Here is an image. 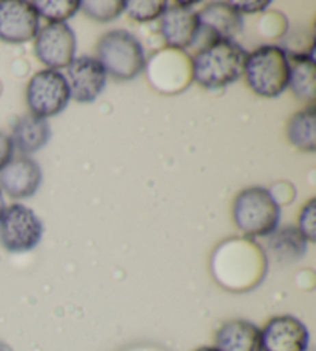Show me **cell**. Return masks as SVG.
Wrapping results in <instances>:
<instances>
[{
    "label": "cell",
    "mask_w": 316,
    "mask_h": 351,
    "mask_svg": "<svg viewBox=\"0 0 316 351\" xmlns=\"http://www.w3.org/2000/svg\"><path fill=\"white\" fill-rule=\"evenodd\" d=\"M247 56L248 53L235 40L213 42L193 56V80L207 90H221L244 75Z\"/></svg>",
    "instance_id": "obj_1"
},
{
    "label": "cell",
    "mask_w": 316,
    "mask_h": 351,
    "mask_svg": "<svg viewBox=\"0 0 316 351\" xmlns=\"http://www.w3.org/2000/svg\"><path fill=\"white\" fill-rule=\"evenodd\" d=\"M244 76L254 95L261 98H278L289 88V53L279 45H261L248 53Z\"/></svg>",
    "instance_id": "obj_2"
},
{
    "label": "cell",
    "mask_w": 316,
    "mask_h": 351,
    "mask_svg": "<svg viewBox=\"0 0 316 351\" xmlns=\"http://www.w3.org/2000/svg\"><path fill=\"white\" fill-rule=\"evenodd\" d=\"M97 60L107 75L118 81H131L147 66L141 42L127 29H111L97 42Z\"/></svg>",
    "instance_id": "obj_3"
},
{
    "label": "cell",
    "mask_w": 316,
    "mask_h": 351,
    "mask_svg": "<svg viewBox=\"0 0 316 351\" xmlns=\"http://www.w3.org/2000/svg\"><path fill=\"white\" fill-rule=\"evenodd\" d=\"M233 221L248 237H269L279 226L281 206L264 187H248L233 199Z\"/></svg>",
    "instance_id": "obj_4"
},
{
    "label": "cell",
    "mask_w": 316,
    "mask_h": 351,
    "mask_svg": "<svg viewBox=\"0 0 316 351\" xmlns=\"http://www.w3.org/2000/svg\"><path fill=\"white\" fill-rule=\"evenodd\" d=\"M44 223L33 209L14 203L0 219V245L13 254L33 251L44 237Z\"/></svg>",
    "instance_id": "obj_5"
},
{
    "label": "cell",
    "mask_w": 316,
    "mask_h": 351,
    "mask_svg": "<svg viewBox=\"0 0 316 351\" xmlns=\"http://www.w3.org/2000/svg\"><path fill=\"white\" fill-rule=\"evenodd\" d=\"M71 99L65 75L57 70H40L28 82L27 104L31 114L48 119L65 110Z\"/></svg>",
    "instance_id": "obj_6"
},
{
    "label": "cell",
    "mask_w": 316,
    "mask_h": 351,
    "mask_svg": "<svg viewBox=\"0 0 316 351\" xmlns=\"http://www.w3.org/2000/svg\"><path fill=\"white\" fill-rule=\"evenodd\" d=\"M199 28L194 47L204 48L218 40H233L244 29L242 14L236 11L230 2H213L196 11Z\"/></svg>",
    "instance_id": "obj_7"
},
{
    "label": "cell",
    "mask_w": 316,
    "mask_h": 351,
    "mask_svg": "<svg viewBox=\"0 0 316 351\" xmlns=\"http://www.w3.org/2000/svg\"><path fill=\"white\" fill-rule=\"evenodd\" d=\"M76 34L66 22L48 23L36 36V58L50 70L66 69L76 58Z\"/></svg>",
    "instance_id": "obj_8"
},
{
    "label": "cell",
    "mask_w": 316,
    "mask_h": 351,
    "mask_svg": "<svg viewBox=\"0 0 316 351\" xmlns=\"http://www.w3.org/2000/svg\"><path fill=\"white\" fill-rule=\"evenodd\" d=\"M39 33V14L33 2L0 0V40L11 45L25 44Z\"/></svg>",
    "instance_id": "obj_9"
},
{
    "label": "cell",
    "mask_w": 316,
    "mask_h": 351,
    "mask_svg": "<svg viewBox=\"0 0 316 351\" xmlns=\"http://www.w3.org/2000/svg\"><path fill=\"white\" fill-rule=\"evenodd\" d=\"M308 345L307 326L290 314L272 317L261 330V351H307Z\"/></svg>",
    "instance_id": "obj_10"
},
{
    "label": "cell",
    "mask_w": 316,
    "mask_h": 351,
    "mask_svg": "<svg viewBox=\"0 0 316 351\" xmlns=\"http://www.w3.org/2000/svg\"><path fill=\"white\" fill-rule=\"evenodd\" d=\"M66 82H68L71 99L88 104L97 99L107 86V73L99 60L91 56L75 58L66 66Z\"/></svg>",
    "instance_id": "obj_11"
},
{
    "label": "cell",
    "mask_w": 316,
    "mask_h": 351,
    "mask_svg": "<svg viewBox=\"0 0 316 351\" xmlns=\"http://www.w3.org/2000/svg\"><path fill=\"white\" fill-rule=\"evenodd\" d=\"M193 5V2L168 3L161 16V34L170 48L185 50L193 47L199 28L198 13Z\"/></svg>",
    "instance_id": "obj_12"
},
{
    "label": "cell",
    "mask_w": 316,
    "mask_h": 351,
    "mask_svg": "<svg viewBox=\"0 0 316 351\" xmlns=\"http://www.w3.org/2000/svg\"><path fill=\"white\" fill-rule=\"evenodd\" d=\"M42 169L29 156H16L0 171V189L11 198H28L39 191Z\"/></svg>",
    "instance_id": "obj_13"
},
{
    "label": "cell",
    "mask_w": 316,
    "mask_h": 351,
    "mask_svg": "<svg viewBox=\"0 0 316 351\" xmlns=\"http://www.w3.org/2000/svg\"><path fill=\"white\" fill-rule=\"evenodd\" d=\"M215 348L220 351H261V330L244 319L228 320L216 331Z\"/></svg>",
    "instance_id": "obj_14"
},
{
    "label": "cell",
    "mask_w": 316,
    "mask_h": 351,
    "mask_svg": "<svg viewBox=\"0 0 316 351\" xmlns=\"http://www.w3.org/2000/svg\"><path fill=\"white\" fill-rule=\"evenodd\" d=\"M51 138V127L48 121L44 118L34 117V114L28 113L23 114L22 118L16 121L13 125V139L14 149L27 156L36 154L42 147H45Z\"/></svg>",
    "instance_id": "obj_15"
},
{
    "label": "cell",
    "mask_w": 316,
    "mask_h": 351,
    "mask_svg": "<svg viewBox=\"0 0 316 351\" xmlns=\"http://www.w3.org/2000/svg\"><path fill=\"white\" fill-rule=\"evenodd\" d=\"M308 241L304 239L300 229L295 226L276 228L267 237V251L278 263H295L307 252Z\"/></svg>",
    "instance_id": "obj_16"
},
{
    "label": "cell",
    "mask_w": 316,
    "mask_h": 351,
    "mask_svg": "<svg viewBox=\"0 0 316 351\" xmlns=\"http://www.w3.org/2000/svg\"><path fill=\"white\" fill-rule=\"evenodd\" d=\"M290 81L289 87L300 101L313 106L316 99V70L313 51L310 54H289Z\"/></svg>",
    "instance_id": "obj_17"
},
{
    "label": "cell",
    "mask_w": 316,
    "mask_h": 351,
    "mask_svg": "<svg viewBox=\"0 0 316 351\" xmlns=\"http://www.w3.org/2000/svg\"><path fill=\"white\" fill-rule=\"evenodd\" d=\"M287 136L290 143L302 152H315L316 149V113L315 106L295 113L289 121Z\"/></svg>",
    "instance_id": "obj_18"
},
{
    "label": "cell",
    "mask_w": 316,
    "mask_h": 351,
    "mask_svg": "<svg viewBox=\"0 0 316 351\" xmlns=\"http://www.w3.org/2000/svg\"><path fill=\"white\" fill-rule=\"evenodd\" d=\"M33 5L39 17L50 23H65L81 10V2L77 0H39Z\"/></svg>",
    "instance_id": "obj_19"
},
{
    "label": "cell",
    "mask_w": 316,
    "mask_h": 351,
    "mask_svg": "<svg viewBox=\"0 0 316 351\" xmlns=\"http://www.w3.org/2000/svg\"><path fill=\"white\" fill-rule=\"evenodd\" d=\"M81 8L90 19L96 22H111L124 13V0H83Z\"/></svg>",
    "instance_id": "obj_20"
},
{
    "label": "cell",
    "mask_w": 316,
    "mask_h": 351,
    "mask_svg": "<svg viewBox=\"0 0 316 351\" xmlns=\"http://www.w3.org/2000/svg\"><path fill=\"white\" fill-rule=\"evenodd\" d=\"M167 5L168 3L163 0H130V2H125L124 13L136 22H151L161 19Z\"/></svg>",
    "instance_id": "obj_21"
},
{
    "label": "cell",
    "mask_w": 316,
    "mask_h": 351,
    "mask_svg": "<svg viewBox=\"0 0 316 351\" xmlns=\"http://www.w3.org/2000/svg\"><path fill=\"white\" fill-rule=\"evenodd\" d=\"M316 199L312 198L310 202L304 206L300 215V232L304 235L308 243H313L315 241V235H316Z\"/></svg>",
    "instance_id": "obj_22"
},
{
    "label": "cell",
    "mask_w": 316,
    "mask_h": 351,
    "mask_svg": "<svg viewBox=\"0 0 316 351\" xmlns=\"http://www.w3.org/2000/svg\"><path fill=\"white\" fill-rule=\"evenodd\" d=\"M14 158L13 139L5 132H0V171Z\"/></svg>",
    "instance_id": "obj_23"
},
{
    "label": "cell",
    "mask_w": 316,
    "mask_h": 351,
    "mask_svg": "<svg viewBox=\"0 0 316 351\" xmlns=\"http://www.w3.org/2000/svg\"><path fill=\"white\" fill-rule=\"evenodd\" d=\"M239 14H253L270 7V2H230Z\"/></svg>",
    "instance_id": "obj_24"
},
{
    "label": "cell",
    "mask_w": 316,
    "mask_h": 351,
    "mask_svg": "<svg viewBox=\"0 0 316 351\" xmlns=\"http://www.w3.org/2000/svg\"><path fill=\"white\" fill-rule=\"evenodd\" d=\"M5 209H7V203H5V197H3V192L0 189V219H2V215L5 213Z\"/></svg>",
    "instance_id": "obj_25"
},
{
    "label": "cell",
    "mask_w": 316,
    "mask_h": 351,
    "mask_svg": "<svg viewBox=\"0 0 316 351\" xmlns=\"http://www.w3.org/2000/svg\"><path fill=\"white\" fill-rule=\"evenodd\" d=\"M0 351H13V348H11L7 342L0 341Z\"/></svg>",
    "instance_id": "obj_26"
},
{
    "label": "cell",
    "mask_w": 316,
    "mask_h": 351,
    "mask_svg": "<svg viewBox=\"0 0 316 351\" xmlns=\"http://www.w3.org/2000/svg\"><path fill=\"white\" fill-rule=\"evenodd\" d=\"M193 351H220V350L215 348V347H199V348L193 350Z\"/></svg>",
    "instance_id": "obj_27"
}]
</instances>
